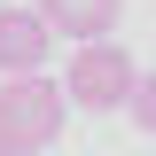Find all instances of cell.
I'll return each mask as SVG.
<instances>
[{
  "instance_id": "1",
  "label": "cell",
  "mask_w": 156,
  "mask_h": 156,
  "mask_svg": "<svg viewBox=\"0 0 156 156\" xmlns=\"http://www.w3.org/2000/svg\"><path fill=\"white\" fill-rule=\"evenodd\" d=\"M140 86L133 55L117 47V39H94V47H70V70H62V101H78V109H125Z\"/></svg>"
},
{
  "instance_id": "2",
  "label": "cell",
  "mask_w": 156,
  "mask_h": 156,
  "mask_svg": "<svg viewBox=\"0 0 156 156\" xmlns=\"http://www.w3.org/2000/svg\"><path fill=\"white\" fill-rule=\"evenodd\" d=\"M0 117L16 125L23 156H31V148H47V140L62 133L70 101H62V86H47V78H8V86H0Z\"/></svg>"
},
{
  "instance_id": "3",
  "label": "cell",
  "mask_w": 156,
  "mask_h": 156,
  "mask_svg": "<svg viewBox=\"0 0 156 156\" xmlns=\"http://www.w3.org/2000/svg\"><path fill=\"white\" fill-rule=\"evenodd\" d=\"M55 31L31 16V8H0V78H39Z\"/></svg>"
},
{
  "instance_id": "4",
  "label": "cell",
  "mask_w": 156,
  "mask_h": 156,
  "mask_svg": "<svg viewBox=\"0 0 156 156\" xmlns=\"http://www.w3.org/2000/svg\"><path fill=\"white\" fill-rule=\"evenodd\" d=\"M117 8H125V0H31V16L47 23V31H70L78 47L109 39L117 31Z\"/></svg>"
},
{
  "instance_id": "5",
  "label": "cell",
  "mask_w": 156,
  "mask_h": 156,
  "mask_svg": "<svg viewBox=\"0 0 156 156\" xmlns=\"http://www.w3.org/2000/svg\"><path fill=\"white\" fill-rule=\"evenodd\" d=\"M125 109H133L140 133H156V70H140V86H133V101H125Z\"/></svg>"
},
{
  "instance_id": "6",
  "label": "cell",
  "mask_w": 156,
  "mask_h": 156,
  "mask_svg": "<svg viewBox=\"0 0 156 156\" xmlns=\"http://www.w3.org/2000/svg\"><path fill=\"white\" fill-rule=\"evenodd\" d=\"M0 156H23V140H16V125L0 117Z\"/></svg>"
}]
</instances>
